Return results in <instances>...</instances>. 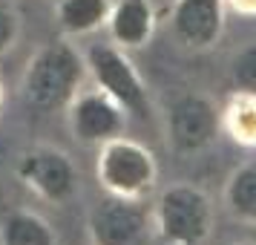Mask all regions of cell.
<instances>
[{"instance_id":"7c38bea8","label":"cell","mask_w":256,"mask_h":245,"mask_svg":"<svg viewBox=\"0 0 256 245\" xmlns=\"http://www.w3.org/2000/svg\"><path fill=\"white\" fill-rule=\"evenodd\" d=\"M0 245H58V236L35 210H9L0 219Z\"/></svg>"},{"instance_id":"5bb4252c","label":"cell","mask_w":256,"mask_h":245,"mask_svg":"<svg viewBox=\"0 0 256 245\" xmlns=\"http://www.w3.org/2000/svg\"><path fill=\"white\" fill-rule=\"evenodd\" d=\"M224 205L236 219L256 222V164L239 167L228 179L224 187Z\"/></svg>"},{"instance_id":"e0dca14e","label":"cell","mask_w":256,"mask_h":245,"mask_svg":"<svg viewBox=\"0 0 256 245\" xmlns=\"http://www.w3.org/2000/svg\"><path fill=\"white\" fill-rule=\"evenodd\" d=\"M224 6H230L233 12L244 18H256V0H224Z\"/></svg>"},{"instance_id":"5b68a950","label":"cell","mask_w":256,"mask_h":245,"mask_svg":"<svg viewBox=\"0 0 256 245\" xmlns=\"http://www.w3.org/2000/svg\"><path fill=\"white\" fill-rule=\"evenodd\" d=\"M18 179L29 190H35L40 199L55 202V205L72 199L78 190V170H75L72 159L64 150L49 147V144H38V147L20 153Z\"/></svg>"},{"instance_id":"8992f818","label":"cell","mask_w":256,"mask_h":245,"mask_svg":"<svg viewBox=\"0 0 256 245\" xmlns=\"http://www.w3.org/2000/svg\"><path fill=\"white\" fill-rule=\"evenodd\" d=\"M152 213L141 199L110 196L90 213V239L92 245H147L150 242Z\"/></svg>"},{"instance_id":"ac0fdd59","label":"cell","mask_w":256,"mask_h":245,"mask_svg":"<svg viewBox=\"0 0 256 245\" xmlns=\"http://www.w3.org/2000/svg\"><path fill=\"white\" fill-rule=\"evenodd\" d=\"M0 101H3V87H0Z\"/></svg>"},{"instance_id":"9a60e30c","label":"cell","mask_w":256,"mask_h":245,"mask_svg":"<svg viewBox=\"0 0 256 245\" xmlns=\"http://www.w3.org/2000/svg\"><path fill=\"white\" fill-rule=\"evenodd\" d=\"M230 81L236 90L256 93V41L242 47L230 61Z\"/></svg>"},{"instance_id":"52a82bcc","label":"cell","mask_w":256,"mask_h":245,"mask_svg":"<svg viewBox=\"0 0 256 245\" xmlns=\"http://www.w3.org/2000/svg\"><path fill=\"white\" fill-rule=\"evenodd\" d=\"M66 113L72 136L84 144H104L116 136H124L127 127V113L98 87L90 93H78L66 107Z\"/></svg>"},{"instance_id":"2e32d148","label":"cell","mask_w":256,"mask_h":245,"mask_svg":"<svg viewBox=\"0 0 256 245\" xmlns=\"http://www.w3.org/2000/svg\"><path fill=\"white\" fill-rule=\"evenodd\" d=\"M20 32V15L12 0H0V55H6L14 47Z\"/></svg>"},{"instance_id":"7a4b0ae2","label":"cell","mask_w":256,"mask_h":245,"mask_svg":"<svg viewBox=\"0 0 256 245\" xmlns=\"http://www.w3.org/2000/svg\"><path fill=\"white\" fill-rule=\"evenodd\" d=\"M156 156L141 141L116 136V139L98 144L95 156V179L110 196L144 199L147 190L156 185Z\"/></svg>"},{"instance_id":"277c9868","label":"cell","mask_w":256,"mask_h":245,"mask_svg":"<svg viewBox=\"0 0 256 245\" xmlns=\"http://www.w3.org/2000/svg\"><path fill=\"white\" fill-rule=\"evenodd\" d=\"M84 64L95 87L110 95L127 116L150 118L147 87L127 58V49H121L118 44H92L84 52Z\"/></svg>"},{"instance_id":"ba28073f","label":"cell","mask_w":256,"mask_h":245,"mask_svg":"<svg viewBox=\"0 0 256 245\" xmlns=\"http://www.w3.org/2000/svg\"><path fill=\"white\" fill-rule=\"evenodd\" d=\"M170 29L184 49H210L224 32V0H176Z\"/></svg>"},{"instance_id":"3957f363","label":"cell","mask_w":256,"mask_h":245,"mask_svg":"<svg viewBox=\"0 0 256 245\" xmlns=\"http://www.w3.org/2000/svg\"><path fill=\"white\" fill-rule=\"evenodd\" d=\"M152 228L164 245H202L213 228L208 193L196 185H170L152 208Z\"/></svg>"},{"instance_id":"30bf717a","label":"cell","mask_w":256,"mask_h":245,"mask_svg":"<svg viewBox=\"0 0 256 245\" xmlns=\"http://www.w3.org/2000/svg\"><path fill=\"white\" fill-rule=\"evenodd\" d=\"M106 29L121 49H138L156 32V9L150 0H112Z\"/></svg>"},{"instance_id":"4fadbf2b","label":"cell","mask_w":256,"mask_h":245,"mask_svg":"<svg viewBox=\"0 0 256 245\" xmlns=\"http://www.w3.org/2000/svg\"><path fill=\"white\" fill-rule=\"evenodd\" d=\"M222 116V130L242 147H256V93H236L228 98Z\"/></svg>"},{"instance_id":"6da1fadb","label":"cell","mask_w":256,"mask_h":245,"mask_svg":"<svg viewBox=\"0 0 256 245\" xmlns=\"http://www.w3.org/2000/svg\"><path fill=\"white\" fill-rule=\"evenodd\" d=\"M86 64L78 49L66 41H55L40 47L29 58L24 72V98L40 113L66 110L72 98L81 93Z\"/></svg>"},{"instance_id":"8fae6325","label":"cell","mask_w":256,"mask_h":245,"mask_svg":"<svg viewBox=\"0 0 256 245\" xmlns=\"http://www.w3.org/2000/svg\"><path fill=\"white\" fill-rule=\"evenodd\" d=\"M110 9H112V0H58L55 21L64 29V35L84 38L106 26Z\"/></svg>"},{"instance_id":"9c48e42d","label":"cell","mask_w":256,"mask_h":245,"mask_svg":"<svg viewBox=\"0 0 256 245\" xmlns=\"http://www.w3.org/2000/svg\"><path fill=\"white\" fill-rule=\"evenodd\" d=\"M219 127H222L219 110L210 104L204 95H182L170 107V139H173L176 150L182 153L204 150Z\"/></svg>"}]
</instances>
